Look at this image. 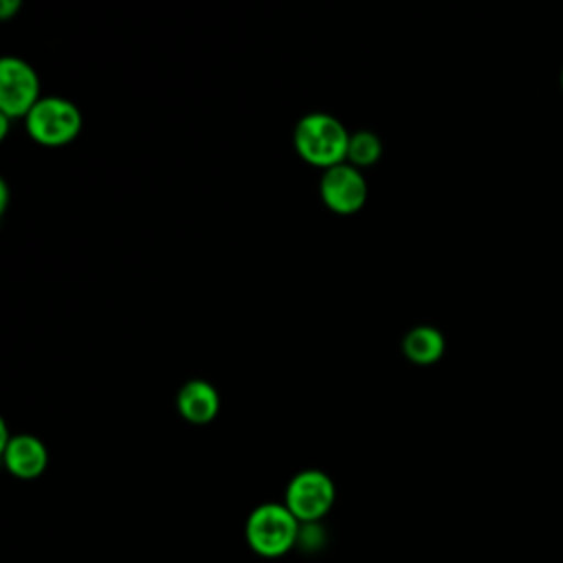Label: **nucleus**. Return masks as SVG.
Returning <instances> with one entry per match:
<instances>
[{
  "label": "nucleus",
  "mask_w": 563,
  "mask_h": 563,
  "mask_svg": "<svg viewBox=\"0 0 563 563\" xmlns=\"http://www.w3.org/2000/svg\"><path fill=\"white\" fill-rule=\"evenodd\" d=\"M380 154H383V143L374 132L358 130L350 134L345 163L354 167H365V165H374L380 158Z\"/></svg>",
  "instance_id": "10"
},
{
  "label": "nucleus",
  "mask_w": 563,
  "mask_h": 563,
  "mask_svg": "<svg viewBox=\"0 0 563 563\" xmlns=\"http://www.w3.org/2000/svg\"><path fill=\"white\" fill-rule=\"evenodd\" d=\"M561 88H563V68H561Z\"/></svg>",
  "instance_id": "12"
},
{
  "label": "nucleus",
  "mask_w": 563,
  "mask_h": 563,
  "mask_svg": "<svg viewBox=\"0 0 563 563\" xmlns=\"http://www.w3.org/2000/svg\"><path fill=\"white\" fill-rule=\"evenodd\" d=\"M292 141L297 154L306 163L330 169L345 163L350 132L336 117L328 112H310L297 121Z\"/></svg>",
  "instance_id": "2"
},
{
  "label": "nucleus",
  "mask_w": 563,
  "mask_h": 563,
  "mask_svg": "<svg viewBox=\"0 0 563 563\" xmlns=\"http://www.w3.org/2000/svg\"><path fill=\"white\" fill-rule=\"evenodd\" d=\"M24 119L29 136L46 147H62L81 130L79 108L64 97H42Z\"/></svg>",
  "instance_id": "3"
},
{
  "label": "nucleus",
  "mask_w": 563,
  "mask_h": 563,
  "mask_svg": "<svg viewBox=\"0 0 563 563\" xmlns=\"http://www.w3.org/2000/svg\"><path fill=\"white\" fill-rule=\"evenodd\" d=\"M15 9H20V2H18V0H4L2 7H0V15H2L4 20H9Z\"/></svg>",
  "instance_id": "11"
},
{
  "label": "nucleus",
  "mask_w": 563,
  "mask_h": 563,
  "mask_svg": "<svg viewBox=\"0 0 563 563\" xmlns=\"http://www.w3.org/2000/svg\"><path fill=\"white\" fill-rule=\"evenodd\" d=\"M40 99L35 68L20 57H4L0 62V112L7 117H26Z\"/></svg>",
  "instance_id": "5"
},
{
  "label": "nucleus",
  "mask_w": 563,
  "mask_h": 563,
  "mask_svg": "<svg viewBox=\"0 0 563 563\" xmlns=\"http://www.w3.org/2000/svg\"><path fill=\"white\" fill-rule=\"evenodd\" d=\"M402 352L411 363L431 365L444 354V336L433 325H416L405 334Z\"/></svg>",
  "instance_id": "9"
},
{
  "label": "nucleus",
  "mask_w": 563,
  "mask_h": 563,
  "mask_svg": "<svg viewBox=\"0 0 563 563\" xmlns=\"http://www.w3.org/2000/svg\"><path fill=\"white\" fill-rule=\"evenodd\" d=\"M244 537L257 556L279 559L299 543L301 523L284 501H264L249 512Z\"/></svg>",
  "instance_id": "1"
},
{
  "label": "nucleus",
  "mask_w": 563,
  "mask_h": 563,
  "mask_svg": "<svg viewBox=\"0 0 563 563\" xmlns=\"http://www.w3.org/2000/svg\"><path fill=\"white\" fill-rule=\"evenodd\" d=\"M176 407L187 422L207 424L218 416L220 396L211 383L202 378H194L178 389Z\"/></svg>",
  "instance_id": "8"
},
{
  "label": "nucleus",
  "mask_w": 563,
  "mask_h": 563,
  "mask_svg": "<svg viewBox=\"0 0 563 563\" xmlns=\"http://www.w3.org/2000/svg\"><path fill=\"white\" fill-rule=\"evenodd\" d=\"M336 501V486L332 477L319 468H303L295 473L286 486L284 504L301 526L319 523Z\"/></svg>",
  "instance_id": "4"
},
{
  "label": "nucleus",
  "mask_w": 563,
  "mask_h": 563,
  "mask_svg": "<svg viewBox=\"0 0 563 563\" xmlns=\"http://www.w3.org/2000/svg\"><path fill=\"white\" fill-rule=\"evenodd\" d=\"M7 471L18 479H35L46 471L48 451L44 442L31 433H18L2 449Z\"/></svg>",
  "instance_id": "7"
},
{
  "label": "nucleus",
  "mask_w": 563,
  "mask_h": 563,
  "mask_svg": "<svg viewBox=\"0 0 563 563\" xmlns=\"http://www.w3.org/2000/svg\"><path fill=\"white\" fill-rule=\"evenodd\" d=\"M319 194L330 211L350 216V213H356L365 205L367 180L358 172V167H354L350 163H341L330 169H323V176L319 183Z\"/></svg>",
  "instance_id": "6"
}]
</instances>
